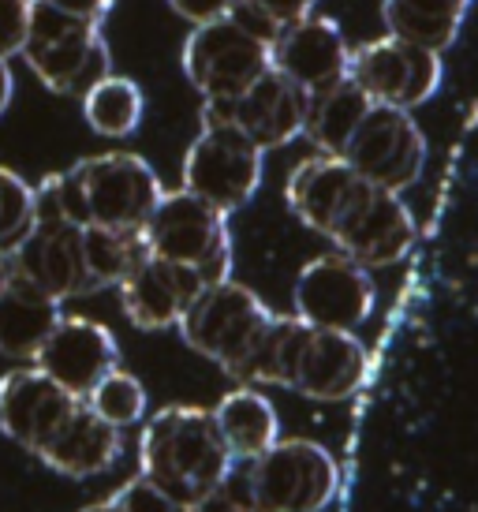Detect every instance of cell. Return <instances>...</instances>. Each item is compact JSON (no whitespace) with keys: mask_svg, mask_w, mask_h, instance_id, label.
Here are the masks:
<instances>
[{"mask_svg":"<svg viewBox=\"0 0 478 512\" xmlns=\"http://www.w3.org/2000/svg\"><path fill=\"white\" fill-rule=\"evenodd\" d=\"M165 187L139 154H98L34 187V221L142 232Z\"/></svg>","mask_w":478,"mask_h":512,"instance_id":"obj_1","label":"cell"},{"mask_svg":"<svg viewBox=\"0 0 478 512\" xmlns=\"http://www.w3.org/2000/svg\"><path fill=\"white\" fill-rule=\"evenodd\" d=\"M232 471V453L221 441L210 408L169 404L142 427L139 475L165 490L176 505L191 509L213 490H221Z\"/></svg>","mask_w":478,"mask_h":512,"instance_id":"obj_2","label":"cell"},{"mask_svg":"<svg viewBox=\"0 0 478 512\" xmlns=\"http://www.w3.org/2000/svg\"><path fill=\"white\" fill-rule=\"evenodd\" d=\"M337 460L318 441H273L254 460H232L228 498L243 512H322L337 498Z\"/></svg>","mask_w":478,"mask_h":512,"instance_id":"obj_3","label":"cell"},{"mask_svg":"<svg viewBox=\"0 0 478 512\" xmlns=\"http://www.w3.org/2000/svg\"><path fill=\"white\" fill-rule=\"evenodd\" d=\"M27 68L38 75L45 90L64 98H83L94 83L113 75V57L101 38V23H86L64 15L42 0L30 4L27 42L19 49Z\"/></svg>","mask_w":478,"mask_h":512,"instance_id":"obj_4","label":"cell"},{"mask_svg":"<svg viewBox=\"0 0 478 512\" xmlns=\"http://www.w3.org/2000/svg\"><path fill=\"white\" fill-rule=\"evenodd\" d=\"M142 240L154 258L195 270L202 285H221L232 273L228 217L213 210L210 202L187 195L183 187L157 199L154 214L142 225Z\"/></svg>","mask_w":478,"mask_h":512,"instance_id":"obj_5","label":"cell"},{"mask_svg":"<svg viewBox=\"0 0 478 512\" xmlns=\"http://www.w3.org/2000/svg\"><path fill=\"white\" fill-rule=\"evenodd\" d=\"M269 68V42L232 12L195 27L183 45V72L206 101L239 98Z\"/></svg>","mask_w":478,"mask_h":512,"instance_id":"obj_6","label":"cell"},{"mask_svg":"<svg viewBox=\"0 0 478 512\" xmlns=\"http://www.w3.org/2000/svg\"><path fill=\"white\" fill-rule=\"evenodd\" d=\"M269 318H273V311L266 303L247 285H236L228 277L221 285L202 288L176 326L198 356L213 359L232 378L254 348V341L262 337V329L269 326Z\"/></svg>","mask_w":478,"mask_h":512,"instance_id":"obj_7","label":"cell"},{"mask_svg":"<svg viewBox=\"0 0 478 512\" xmlns=\"http://www.w3.org/2000/svg\"><path fill=\"white\" fill-rule=\"evenodd\" d=\"M262 184V150L232 124L202 120V131L183 157V191L210 202L221 214H236Z\"/></svg>","mask_w":478,"mask_h":512,"instance_id":"obj_8","label":"cell"},{"mask_svg":"<svg viewBox=\"0 0 478 512\" xmlns=\"http://www.w3.org/2000/svg\"><path fill=\"white\" fill-rule=\"evenodd\" d=\"M344 161L352 165L366 184L400 195L422 176L426 165V139L408 109L370 105L359 120L355 135L344 146Z\"/></svg>","mask_w":478,"mask_h":512,"instance_id":"obj_9","label":"cell"},{"mask_svg":"<svg viewBox=\"0 0 478 512\" xmlns=\"http://www.w3.org/2000/svg\"><path fill=\"white\" fill-rule=\"evenodd\" d=\"M348 83L359 86L374 105H393L411 113L415 105L434 98V90L441 86V57L389 34L352 49Z\"/></svg>","mask_w":478,"mask_h":512,"instance_id":"obj_10","label":"cell"},{"mask_svg":"<svg viewBox=\"0 0 478 512\" xmlns=\"http://www.w3.org/2000/svg\"><path fill=\"white\" fill-rule=\"evenodd\" d=\"M296 318L314 329L359 333L374 311V281L352 258L318 255L296 277Z\"/></svg>","mask_w":478,"mask_h":512,"instance_id":"obj_11","label":"cell"},{"mask_svg":"<svg viewBox=\"0 0 478 512\" xmlns=\"http://www.w3.org/2000/svg\"><path fill=\"white\" fill-rule=\"evenodd\" d=\"M310 94L288 83L281 72L269 68L251 90H243L232 101H206L202 105V120L213 124H232L251 139L262 154L288 146L296 135H303V120H307Z\"/></svg>","mask_w":478,"mask_h":512,"instance_id":"obj_12","label":"cell"},{"mask_svg":"<svg viewBox=\"0 0 478 512\" xmlns=\"http://www.w3.org/2000/svg\"><path fill=\"white\" fill-rule=\"evenodd\" d=\"M34 367L42 370L45 378H53L64 393L83 400L109 370L120 367V344L109 326H101L94 318L64 314L57 329L38 348Z\"/></svg>","mask_w":478,"mask_h":512,"instance_id":"obj_13","label":"cell"},{"mask_svg":"<svg viewBox=\"0 0 478 512\" xmlns=\"http://www.w3.org/2000/svg\"><path fill=\"white\" fill-rule=\"evenodd\" d=\"M8 258L12 273L42 288L57 303L90 296V277L83 266V228L68 221H34L27 236L8 251Z\"/></svg>","mask_w":478,"mask_h":512,"instance_id":"obj_14","label":"cell"},{"mask_svg":"<svg viewBox=\"0 0 478 512\" xmlns=\"http://www.w3.org/2000/svg\"><path fill=\"white\" fill-rule=\"evenodd\" d=\"M348 60H352V49L344 42L340 27L322 15H303L296 23H288L277 30V38L269 45L273 72H281L288 83H296L307 94L344 83Z\"/></svg>","mask_w":478,"mask_h":512,"instance_id":"obj_15","label":"cell"},{"mask_svg":"<svg viewBox=\"0 0 478 512\" xmlns=\"http://www.w3.org/2000/svg\"><path fill=\"white\" fill-rule=\"evenodd\" d=\"M370 187L374 184H366L344 157L314 154L292 169L284 195H288L292 214L307 228L322 232L325 240H329V236L344 225V217L363 202V195Z\"/></svg>","mask_w":478,"mask_h":512,"instance_id":"obj_16","label":"cell"},{"mask_svg":"<svg viewBox=\"0 0 478 512\" xmlns=\"http://www.w3.org/2000/svg\"><path fill=\"white\" fill-rule=\"evenodd\" d=\"M329 240L337 243L340 255L359 262L363 270L393 266V262L408 255L411 243H415V217L408 214L400 195L370 187L363 202L344 217V225Z\"/></svg>","mask_w":478,"mask_h":512,"instance_id":"obj_17","label":"cell"},{"mask_svg":"<svg viewBox=\"0 0 478 512\" xmlns=\"http://www.w3.org/2000/svg\"><path fill=\"white\" fill-rule=\"evenodd\" d=\"M75 404L79 400L64 393L53 378H45L34 363L0 378V430L27 453H38L53 438V430L75 412Z\"/></svg>","mask_w":478,"mask_h":512,"instance_id":"obj_18","label":"cell"},{"mask_svg":"<svg viewBox=\"0 0 478 512\" xmlns=\"http://www.w3.org/2000/svg\"><path fill=\"white\" fill-rule=\"evenodd\" d=\"M116 288H120V307H124L131 326L169 329L180 322L183 311L191 307V299L206 285L195 270L146 255Z\"/></svg>","mask_w":478,"mask_h":512,"instance_id":"obj_19","label":"cell"},{"mask_svg":"<svg viewBox=\"0 0 478 512\" xmlns=\"http://www.w3.org/2000/svg\"><path fill=\"white\" fill-rule=\"evenodd\" d=\"M124 453V434L116 427H109L105 419L86 408L83 400L75 404V412L53 430V438L38 449V460L45 468L71 475V479H90L109 471Z\"/></svg>","mask_w":478,"mask_h":512,"instance_id":"obj_20","label":"cell"},{"mask_svg":"<svg viewBox=\"0 0 478 512\" xmlns=\"http://www.w3.org/2000/svg\"><path fill=\"white\" fill-rule=\"evenodd\" d=\"M60 318L64 311L57 299L12 273L0 288V356L34 363L38 348L57 329Z\"/></svg>","mask_w":478,"mask_h":512,"instance_id":"obj_21","label":"cell"},{"mask_svg":"<svg viewBox=\"0 0 478 512\" xmlns=\"http://www.w3.org/2000/svg\"><path fill=\"white\" fill-rule=\"evenodd\" d=\"M213 423L221 430V441L228 445L232 460H254L281 441V423H277V408L262 397L254 385H239L232 393L221 397V404L213 408Z\"/></svg>","mask_w":478,"mask_h":512,"instance_id":"obj_22","label":"cell"},{"mask_svg":"<svg viewBox=\"0 0 478 512\" xmlns=\"http://www.w3.org/2000/svg\"><path fill=\"white\" fill-rule=\"evenodd\" d=\"M471 0H385V27L393 38L441 53L456 42Z\"/></svg>","mask_w":478,"mask_h":512,"instance_id":"obj_23","label":"cell"},{"mask_svg":"<svg viewBox=\"0 0 478 512\" xmlns=\"http://www.w3.org/2000/svg\"><path fill=\"white\" fill-rule=\"evenodd\" d=\"M370 105H374V101L366 98L355 83H348V79L337 86H329V90H318V94H310V101H307L303 135H307L322 154L340 157Z\"/></svg>","mask_w":478,"mask_h":512,"instance_id":"obj_24","label":"cell"},{"mask_svg":"<svg viewBox=\"0 0 478 512\" xmlns=\"http://www.w3.org/2000/svg\"><path fill=\"white\" fill-rule=\"evenodd\" d=\"M146 251L142 232H120V228H83V266L90 277V292L116 288L127 273L139 266Z\"/></svg>","mask_w":478,"mask_h":512,"instance_id":"obj_25","label":"cell"},{"mask_svg":"<svg viewBox=\"0 0 478 512\" xmlns=\"http://www.w3.org/2000/svg\"><path fill=\"white\" fill-rule=\"evenodd\" d=\"M146 98L135 79L127 75H105L83 94V116L86 124L105 135V139H124L142 124Z\"/></svg>","mask_w":478,"mask_h":512,"instance_id":"obj_26","label":"cell"},{"mask_svg":"<svg viewBox=\"0 0 478 512\" xmlns=\"http://www.w3.org/2000/svg\"><path fill=\"white\" fill-rule=\"evenodd\" d=\"M83 404L98 415V419H105L109 427L124 430V427L142 423V415H146V389H142V382L135 374H127V370L116 367L86 393Z\"/></svg>","mask_w":478,"mask_h":512,"instance_id":"obj_27","label":"cell"},{"mask_svg":"<svg viewBox=\"0 0 478 512\" xmlns=\"http://www.w3.org/2000/svg\"><path fill=\"white\" fill-rule=\"evenodd\" d=\"M34 225V187L0 165V251H12Z\"/></svg>","mask_w":478,"mask_h":512,"instance_id":"obj_28","label":"cell"},{"mask_svg":"<svg viewBox=\"0 0 478 512\" xmlns=\"http://www.w3.org/2000/svg\"><path fill=\"white\" fill-rule=\"evenodd\" d=\"M109 501H113L116 512H187L183 505H176L165 490H157L150 479H142V475L127 479Z\"/></svg>","mask_w":478,"mask_h":512,"instance_id":"obj_29","label":"cell"},{"mask_svg":"<svg viewBox=\"0 0 478 512\" xmlns=\"http://www.w3.org/2000/svg\"><path fill=\"white\" fill-rule=\"evenodd\" d=\"M30 4L34 0H0V60L19 57V49L27 42Z\"/></svg>","mask_w":478,"mask_h":512,"instance_id":"obj_30","label":"cell"},{"mask_svg":"<svg viewBox=\"0 0 478 512\" xmlns=\"http://www.w3.org/2000/svg\"><path fill=\"white\" fill-rule=\"evenodd\" d=\"M243 4H251L254 12L266 15L273 27H288V23H296V19L314 12L318 0H243Z\"/></svg>","mask_w":478,"mask_h":512,"instance_id":"obj_31","label":"cell"},{"mask_svg":"<svg viewBox=\"0 0 478 512\" xmlns=\"http://www.w3.org/2000/svg\"><path fill=\"white\" fill-rule=\"evenodd\" d=\"M172 12L183 15L187 23H195V27H202V23H213V19H225L232 8H236V0H169Z\"/></svg>","mask_w":478,"mask_h":512,"instance_id":"obj_32","label":"cell"},{"mask_svg":"<svg viewBox=\"0 0 478 512\" xmlns=\"http://www.w3.org/2000/svg\"><path fill=\"white\" fill-rule=\"evenodd\" d=\"M49 8H57L64 15H75V19H86V23H101L105 15L113 12V0H42Z\"/></svg>","mask_w":478,"mask_h":512,"instance_id":"obj_33","label":"cell"},{"mask_svg":"<svg viewBox=\"0 0 478 512\" xmlns=\"http://www.w3.org/2000/svg\"><path fill=\"white\" fill-rule=\"evenodd\" d=\"M187 512H243V509H239L236 501L228 498L225 490H213L210 498H202L198 505H191Z\"/></svg>","mask_w":478,"mask_h":512,"instance_id":"obj_34","label":"cell"},{"mask_svg":"<svg viewBox=\"0 0 478 512\" xmlns=\"http://www.w3.org/2000/svg\"><path fill=\"white\" fill-rule=\"evenodd\" d=\"M12 94H15L12 68H8V60H0V116H4V109L12 105Z\"/></svg>","mask_w":478,"mask_h":512,"instance_id":"obj_35","label":"cell"},{"mask_svg":"<svg viewBox=\"0 0 478 512\" xmlns=\"http://www.w3.org/2000/svg\"><path fill=\"white\" fill-rule=\"evenodd\" d=\"M8 277H12V258H8V251H0V288H4Z\"/></svg>","mask_w":478,"mask_h":512,"instance_id":"obj_36","label":"cell"},{"mask_svg":"<svg viewBox=\"0 0 478 512\" xmlns=\"http://www.w3.org/2000/svg\"><path fill=\"white\" fill-rule=\"evenodd\" d=\"M83 512H116V509H113V501H101V505H90V509H83Z\"/></svg>","mask_w":478,"mask_h":512,"instance_id":"obj_37","label":"cell"}]
</instances>
